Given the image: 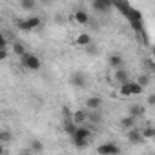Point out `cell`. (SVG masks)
I'll list each match as a JSON object with an SVG mask.
<instances>
[{
	"mask_svg": "<svg viewBox=\"0 0 155 155\" xmlns=\"http://www.w3.org/2000/svg\"><path fill=\"white\" fill-rule=\"evenodd\" d=\"M90 137H91V130L88 126H79L77 131H75V135L71 137L73 146L79 148V150H84L88 146V142H90Z\"/></svg>",
	"mask_w": 155,
	"mask_h": 155,
	"instance_id": "obj_1",
	"label": "cell"
},
{
	"mask_svg": "<svg viewBox=\"0 0 155 155\" xmlns=\"http://www.w3.org/2000/svg\"><path fill=\"white\" fill-rule=\"evenodd\" d=\"M20 62H22V66H24L26 69H29V71H38L40 66H42L40 58H38L35 53H26V55L20 58Z\"/></svg>",
	"mask_w": 155,
	"mask_h": 155,
	"instance_id": "obj_2",
	"label": "cell"
},
{
	"mask_svg": "<svg viewBox=\"0 0 155 155\" xmlns=\"http://www.w3.org/2000/svg\"><path fill=\"white\" fill-rule=\"evenodd\" d=\"M40 26V18L38 17H29L26 20H17V28L22 29V31H31V29H37Z\"/></svg>",
	"mask_w": 155,
	"mask_h": 155,
	"instance_id": "obj_3",
	"label": "cell"
},
{
	"mask_svg": "<svg viewBox=\"0 0 155 155\" xmlns=\"http://www.w3.org/2000/svg\"><path fill=\"white\" fill-rule=\"evenodd\" d=\"M97 153L99 155H119L120 150H119V146L115 142H104V144H101L97 148Z\"/></svg>",
	"mask_w": 155,
	"mask_h": 155,
	"instance_id": "obj_4",
	"label": "cell"
},
{
	"mask_svg": "<svg viewBox=\"0 0 155 155\" xmlns=\"http://www.w3.org/2000/svg\"><path fill=\"white\" fill-rule=\"evenodd\" d=\"M91 8L99 13H108L111 8H113V2H110V0H93L91 2Z\"/></svg>",
	"mask_w": 155,
	"mask_h": 155,
	"instance_id": "obj_5",
	"label": "cell"
},
{
	"mask_svg": "<svg viewBox=\"0 0 155 155\" xmlns=\"http://www.w3.org/2000/svg\"><path fill=\"white\" fill-rule=\"evenodd\" d=\"M71 119L77 126H84V122H88V111L86 110H77V111H73Z\"/></svg>",
	"mask_w": 155,
	"mask_h": 155,
	"instance_id": "obj_6",
	"label": "cell"
},
{
	"mask_svg": "<svg viewBox=\"0 0 155 155\" xmlns=\"http://www.w3.org/2000/svg\"><path fill=\"white\" fill-rule=\"evenodd\" d=\"M73 20H75L77 24H81V26H86V24L90 22V15H88V11H84V9H77V11L73 13Z\"/></svg>",
	"mask_w": 155,
	"mask_h": 155,
	"instance_id": "obj_7",
	"label": "cell"
},
{
	"mask_svg": "<svg viewBox=\"0 0 155 155\" xmlns=\"http://www.w3.org/2000/svg\"><path fill=\"white\" fill-rule=\"evenodd\" d=\"M86 108L90 111H99L102 108V99L101 97H88L86 99Z\"/></svg>",
	"mask_w": 155,
	"mask_h": 155,
	"instance_id": "obj_8",
	"label": "cell"
},
{
	"mask_svg": "<svg viewBox=\"0 0 155 155\" xmlns=\"http://www.w3.org/2000/svg\"><path fill=\"white\" fill-rule=\"evenodd\" d=\"M71 84H73L75 88H84V86H86V77H84V73L75 71V73L71 75Z\"/></svg>",
	"mask_w": 155,
	"mask_h": 155,
	"instance_id": "obj_9",
	"label": "cell"
},
{
	"mask_svg": "<svg viewBox=\"0 0 155 155\" xmlns=\"http://www.w3.org/2000/svg\"><path fill=\"white\" fill-rule=\"evenodd\" d=\"M113 77H115V82H117L119 86H124V84H128V82H130L128 71H126V69H122V68H120V69H117Z\"/></svg>",
	"mask_w": 155,
	"mask_h": 155,
	"instance_id": "obj_10",
	"label": "cell"
},
{
	"mask_svg": "<svg viewBox=\"0 0 155 155\" xmlns=\"http://www.w3.org/2000/svg\"><path fill=\"white\" fill-rule=\"evenodd\" d=\"M128 140H130L131 144H140V142L144 140V137H142V131H140V130H137V128L130 130V131H128Z\"/></svg>",
	"mask_w": 155,
	"mask_h": 155,
	"instance_id": "obj_11",
	"label": "cell"
},
{
	"mask_svg": "<svg viewBox=\"0 0 155 155\" xmlns=\"http://www.w3.org/2000/svg\"><path fill=\"white\" fill-rule=\"evenodd\" d=\"M75 44L86 49V48L91 44V37H90L88 33H81V35H77V38H75Z\"/></svg>",
	"mask_w": 155,
	"mask_h": 155,
	"instance_id": "obj_12",
	"label": "cell"
},
{
	"mask_svg": "<svg viewBox=\"0 0 155 155\" xmlns=\"http://www.w3.org/2000/svg\"><path fill=\"white\" fill-rule=\"evenodd\" d=\"M77 128H79V126H77L75 122H73V119L71 117H68V119H64V131L69 135V137H73L75 135V131H77Z\"/></svg>",
	"mask_w": 155,
	"mask_h": 155,
	"instance_id": "obj_13",
	"label": "cell"
},
{
	"mask_svg": "<svg viewBox=\"0 0 155 155\" xmlns=\"http://www.w3.org/2000/svg\"><path fill=\"white\" fill-rule=\"evenodd\" d=\"M144 111H146V108H144L142 104H131V106H130V115H131L133 119L144 117Z\"/></svg>",
	"mask_w": 155,
	"mask_h": 155,
	"instance_id": "obj_14",
	"label": "cell"
},
{
	"mask_svg": "<svg viewBox=\"0 0 155 155\" xmlns=\"http://www.w3.org/2000/svg\"><path fill=\"white\" fill-rule=\"evenodd\" d=\"M113 8H115V9H119V11L126 17V15L131 11V8H133V6H131L130 2H113Z\"/></svg>",
	"mask_w": 155,
	"mask_h": 155,
	"instance_id": "obj_15",
	"label": "cell"
},
{
	"mask_svg": "<svg viewBox=\"0 0 155 155\" xmlns=\"http://www.w3.org/2000/svg\"><path fill=\"white\" fill-rule=\"evenodd\" d=\"M135 120H137V119H133L131 115L122 117V119H120V126H122L124 130H128V131H130V130H133V128H135Z\"/></svg>",
	"mask_w": 155,
	"mask_h": 155,
	"instance_id": "obj_16",
	"label": "cell"
},
{
	"mask_svg": "<svg viewBox=\"0 0 155 155\" xmlns=\"http://www.w3.org/2000/svg\"><path fill=\"white\" fill-rule=\"evenodd\" d=\"M110 66L117 71L122 68V57L120 55H110Z\"/></svg>",
	"mask_w": 155,
	"mask_h": 155,
	"instance_id": "obj_17",
	"label": "cell"
},
{
	"mask_svg": "<svg viewBox=\"0 0 155 155\" xmlns=\"http://www.w3.org/2000/svg\"><path fill=\"white\" fill-rule=\"evenodd\" d=\"M13 53H15L17 57H20V58H22L28 51H26V48H24V44H22V42H13Z\"/></svg>",
	"mask_w": 155,
	"mask_h": 155,
	"instance_id": "obj_18",
	"label": "cell"
},
{
	"mask_svg": "<svg viewBox=\"0 0 155 155\" xmlns=\"http://www.w3.org/2000/svg\"><path fill=\"white\" fill-rule=\"evenodd\" d=\"M29 150L33 151V153H38V151H44V144L38 140V139H33L31 142H29Z\"/></svg>",
	"mask_w": 155,
	"mask_h": 155,
	"instance_id": "obj_19",
	"label": "cell"
},
{
	"mask_svg": "<svg viewBox=\"0 0 155 155\" xmlns=\"http://www.w3.org/2000/svg\"><path fill=\"white\" fill-rule=\"evenodd\" d=\"M101 120H102V117H101L99 111H88V122H91V124H101Z\"/></svg>",
	"mask_w": 155,
	"mask_h": 155,
	"instance_id": "obj_20",
	"label": "cell"
},
{
	"mask_svg": "<svg viewBox=\"0 0 155 155\" xmlns=\"http://www.w3.org/2000/svg\"><path fill=\"white\" fill-rule=\"evenodd\" d=\"M130 88H131V95H140L144 91V88L137 82V81H130Z\"/></svg>",
	"mask_w": 155,
	"mask_h": 155,
	"instance_id": "obj_21",
	"label": "cell"
},
{
	"mask_svg": "<svg viewBox=\"0 0 155 155\" xmlns=\"http://www.w3.org/2000/svg\"><path fill=\"white\" fill-rule=\"evenodd\" d=\"M140 131H142V137H144V139H155V128H153V126H146V128H142Z\"/></svg>",
	"mask_w": 155,
	"mask_h": 155,
	"instance_id": "obj_22",
	"label": "cell"
},
{
	"mask_svg": "<svg viewBox=\"0 0 155 155\" xmlns=\"http://www.w3.org/2000/svg\"><path fill=\"white\" fill-rule=\"evenodd\" d=\"M20 6H22V9H28V11H31L37 4H35V0H22L20 2Z\"/></svg>",
	"mask_w": 155,
	"mask_h": 155,
	"instance_id": "obj_23",
	"label": "cell"
},
{
	"mask_svg": "<svg viewBox=\"0 0 155 155\" xmlns=\"http://www.w3.org/2000/svg\"><path fill=\"white\" fill-rule=\"evenodd\" d=\"M119 91H120V95H122V97H131V88H130V82H128V84H124V86H120V88H119Z\"/></svg>",
	"mask_w": 155,
	"mask_h": 155,
	"instance_id": "obj_24",
	"label": "cell"
},
{
	"mask_svg": "<svg viewBox=\"0 0 155 155\" xmlns=\"http://www.w3.org/2000/svg\"><path fill=\"white\" fill-rule=\"evenodd\" d=\"M137 82H139V84H140L142 88H146V86L150 84V77H148V75H140V77H139V81H137Z\"/></svg>",
	"mask_w": 155,
	"mask_h": 155,
	"instance_id": "obj_25",
	"label": "cell"
},
{
	"mask_svg": "<svg viewBox=\"0 0 155 155\" xmlns=\"http://www.w3.org/2000/svg\"><path fill=\"white\" fill-rule=\"evenodd\" d=\"M0 140H2V142H9V140H11V133H9L8 130L0 131Z\"/></svg>",
	"mask_w": 155,
	"mask_h": 155,
	"instance_id": "obj_26",
	"label": "cell"
},
{
	"mask_svg": "<svg viewBox=\"0 0 155 155\" xmlns=\"http://www.w3.org/2000/svg\"><path fill=\"white\" fill-rule=\"evenodd\" d=\"M86 53H88V55H97V53H99V48H97V46L91 42V44L86 48Z\"/></svg>",
	"mask_w": 155,
	"mask_h": 155,
	"instance_id": "obj_27",
	"label": "cell"
},
{
	"mask_svg": "<svg viewBox=\"0 0 155 155\" xmlns=\"http://www.w3.org/2000/svg\"><path fill=\"white\" fill-rule=\"evenodd\" d=\"M146 102H148L150 106H155V95H150V97L146 99Z\"/></svg>",
	"mask_w": 155,
	"mask_h": 155,
	"instance_id": "obj_28",
	"label": "cell"
},
{
	"mask_svg": "<svg viewBox=\"0 0 155 155\" xmlns=\"http://www.w3.org/2000/svg\"><path fill=\"white\" fill-rule=\"evenodd\" d=\"M8 58V49H2L0 51V60H6Z\"/></svg>",
	"mask_w": 155,
	"mask_h": 155,
	"instance_id": "obj_29",
	"label": "cell"
},
{
	"mask_svg": "<svg viewBox=\"0 0 155 155\" xmlns=\"http://www.w3.org/2000/svg\"><path fill=\"white\" fill-rule=\"evenodd\" d=\"M20 155H35V153H33V151H31V150H28V151H22V153H20Z\"/></svg>",
	"mask_w": 155,
	"mask_h": 155,
	"instance_id": "obj_30",
	"label": "cell"
},
{
	"mask_svg": "<svg viewBox=\"0 0 155 155\" xmlns=\"http://www.w3.org/2000/svg\"><path fill=\"white\" fill-rule=\"evenodd\" d=\"M151 55H153V60H155V46H153V49H151Z\"/></svg>",
	"mask_w": 155,
	"mask_h": 155,
	"instance_id": "obj_31",
	"label": "cell"
},
{
	"mask_svg": "<svg viewBox=\"0 0 155 155\" xmlns=\"http://www.w3.org/2000/svg\"><path fill=\"white\" fill-rule=\"evenodd\" d=\"M148 155H155V151H151V153H148Z\"/></svg>",
	"mask_w": 155,
	"mask_h": 155,
	"instance_id": "obj_32",
	"label": "cell"
}]
</instances>
